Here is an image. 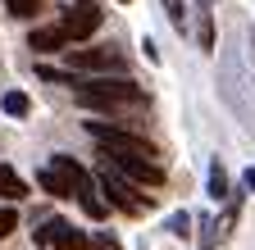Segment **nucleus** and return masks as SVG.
Returning <instances> with one entry per match:
<instances>
[{"label": "nucleus", "instance_id": "nucleus-1", "mask_svg": "<svg viewBox=\"0 0 255 250\" xmlns=\"http://www.w3.org/2000/svg\"><path fill=\"white\" fill-rule=\"evenodd\" d=\"M78 105L101 109V114H128L146 105V86H137L132 78H82L78 82Z\"/></svg>", "mask_w": 255, "mask_h": 250}, {"label": "nucleus", "instance_id": "nucleus-2", "mask_svg": "<svg viewBox=\"0 0 255 250\" xmlns=\"http://www.w3.org/2000/svg\"><path fill=\"white\" fill-rule=\"evenodd\" d=\"M96 186H101V196L110 209H123V214H150L155 209V196H146V186L132 182V177H123L110 160H101V168H96Z\"/></svg>", "mask_w": 255, "mask_h": 250}, {"label": "nucleus", "instance_id": "nucleus-3", "mask_svg": "<svg viewBox=\"0 0 255 250\" xmlns=\"http://www.w3.org/2000/svg\"><path fill=\"white\" fill-rule=\"evenodd\" d=\"M64 64L73 73H87V78H123L128 59L114 50V46H82V50H64Z\"/></svg>", "mask_w": 255, "mask_h": 250}, {"label": "nucleus", "instance_id": "nucleus-4", "mask_svg": "<svg viewBox=\"0 0 255 250\" xmlns=\"http://www.w3.org/2000/svg\"><path fill=\"white\" fill-rule=\"evenodd\" d=\"M101 9H96L91 5V0H82V5H73L69 14H64L59 18V27H64V37H69V41H87V37H96V27H101Z\"/></svg>", "mask_w": 255, "mask_h": 250}, {"label": "nucleus", "instance_id": "nucleus-5", "mask_svg": "<svg viewBox=\"0 0 255 250\" xmlns=\"http://www.w3.org/2000/svg\"><path fill=\"white\" fill-rule=\"evenodd\" d=\"M27 46L37 50V55H55V50H73V41L64 37V27H59V23H50V27H32Z\"/></svg>", "mask_w": 255, "mask_h": 250}, {"label": "nucleus", "instance_id": "nucleus-6", "mask_svg": "<svg viewBox=\"0 0 255 250\" xmlns=\"http://www.w3.org/2000/svg\"><path fill=\"white\" fill-rule=\"evenodd\" d=\"M50 246L55 250H91V237L82 228H73V223H64V218H55V241Z\"/></svg>", "mask_w": 255, "mask_h": 250}, {"label": "nucleus", "instance_id": "nucleus-7", "mask_svg": "<svg viewBox=\"0 0 255 250\" xmlns=\"http://www.w3.org/2000/svg\"><path fill=\"white\" fill-rule=\"evenodd\" d=\"M27 196V182L18 177V168H9V164H0V200H23Z\"/></svg>", "mask_w": 255, "mask_h": 250}, {"label": "nucleus", "instance_id": "nucleus-8", "mask_svg": "<svg viewBox=\"0 0 255 250\" xmlns=\"http://www.w3.org/2000/svg\"><path fill=\"white\" fill-rule=\"evenodd\" d=\"M233 191H228V168H223L219 160L210 164V200H228Z\"/></svg>", "mask_w": 255, "mask_h": 250}, {"label": "nucleus", "instance_id": "nucleus-9", "mask_svg": "<svg viewBox=\"0 0 255 250\" xmlns=\"http://www.w3.org/2000/svg\"><path fill=\"white\" fill-rule=\"evenodd\" d=\"M0 105H5V114H9V118H23V114L32 109V100L23 96V91H9V96H5V100H0Z\"/></svg>", "mask_w": 255, "mask_h": 250}, {"label": "nucleus", "instance_id": "nucleus-10", "mask_svg": "<svg viewBox=\"0 0 255 250\" xmlns=\"http://www.w3.org/2000/svg\"><path fill=\"white\" fill-rule=\"evenodd\" d=\"M5 9H9L14 18H37V14H41V0H5Z\"/></svg>", "mask_w": 255, "mask_h": 250}, {"label": "nucleus", "instance_id": "nucleus-11", "mask_svg": "<svg viewBox=\"0 0 255 250\" xmlns=\"http://www.w3.org/2000/svg\"><path fill=\"white\" fill-rule=\"evenodd\" d=\"M159 5H164V9H169V18H173V27H178V32H182V27H187V5H182V0H159Z\"/></svg>", "mask_w": 255, "mask_h": 250}, {"label": "nucleus", "instance_id": "nucleus-12", "mask_svg": "<svg viewBox=\"0 0 255 250\" xmlns=\"http://www.w3.org/2000/svg\"><path fill=\"white\" fill-rule=\"evenodd\" d=\"M14 228H18V214H14V209L5 205V209H0V237H9Z\"/></svg>", "mask_w": 255, "mask_h": 250}, {"label": "nucleus", "instance_id": "nucleus-13", "mask_svg": "<svg viewBox=\"0 0 255 250\" xmlns=\"http://www.w3.org/2000/svg\"><path fill=\"white\" fill-rule=\"evenodd\" d=\"M187 228H191L187 214H173V218H169V232H173V237H187Z\"/></svg>", "mask_w": 255, "mask_h": 250}, {"label": "nucleus", "instance_id": "nucleus-14", "mask_svg": "<svg viewBox=\"0 0 255 250\" xmlns=\"http://www.w3.org/2000/svg\"><path fill=\"white\" fill-rule=\"evenodd\" d=\"M32 237H37V246H50V241H55V218H46L41 232H32Z\"/></svg>", "mask_w": 255, "mask_h": 250}, {"label": "nucleus", "instance_id": "nucleus-15", "mask_svg": "<svg viewBox=\"0 0 255 250\" xmlns=\"http://www.w3.org/2000/svg\"><path fill=\"white\" fill-rule=\"evenodd\" d=\"M91 246H101V250H119V241H114L110 232H96V237H91Z\"/></svg>", "mask_w": 255, "mask_h": 250}, {"label": "nucleus", "instance_id": "nucleus-16", "mask_svg": "<svg viewBox=\"0 0 255 250\" xmlns=\"http://www.w3.org/2000/svg\"><path fill=\"white\" fill-rule=\"evenodd\" d=\"M242 182H246V191H255V168H246V177H242Z\"/></svg>", "mask_w": 255, "mask_h": 250}, {"label": "nucleus", "instance_id": "nucleus-17", "mask_svg": "<svg viewBox=\"0 0 255 250\" xmlns=\"http://www.w3.org/2000/svg\"><path fill=\"white\" fill-rule=\"evenodd\" d=\"M119 5H128V0H119Z\"/></svg>", "mask_w": 255, "mask_h": 250}]
</instances>
